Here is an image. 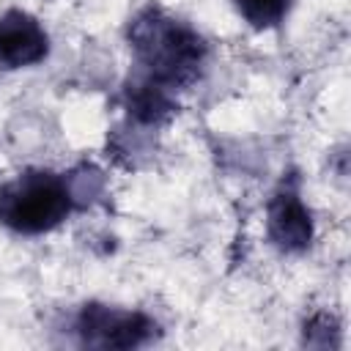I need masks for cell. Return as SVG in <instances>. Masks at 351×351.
I'll return each mask as SVG.
<instances>
[{
    "instance_id": "5",
    "label": "cell",
    "mask_w": 351,
    "mask_h": 351,
    "mask_svg": "<svg viewBox=\"0 0 351 351\" xmlns=\"http://www.w3.org/2000/svg\"><path fill=\"white\" fill-rule=\"evenodd\" d=\"M49 52V36L41 22L25 11H8L0 16V69L36 66Z\"/></svg>"
},
{
    "instance_id": "2",
    "label": "cell",
    "mask_w": 351,
    "mask_h": 351,
    "mask_svg": "<svg viewBox=\"0 0 351 351\" xmlns=\"http://www.w3.org/2000/svg\"><path fill=\"white\" fill-rule=\"evenodd\" d=\"M77 206L69 176L52 170H25L0 186V222L22 236L58 228Z\"/></svg>"
},
{
    "instance_id": "4",
    "label": "cell",
    "mask_w": 351,
    "mask_h": 351,
    "mask_svg": "<svg viewBox=\"0 0 351 351\" xmlns=\"http://www.w3.org/2000/svg\"><path fill=\"white\" fill-rule=\"evenodd\" d=\"M269 241L282 252H302L313 241V219L299 197L296 181H282L266 206Z\"/></svg>"
},
{
    "instance_id": "6",
    "label": "cell",
    "mask_w": 351,
    "mask_h": 351,
    "mask_svg": "<svg viewBox=\"0 0 351 351\" xmlns=\"http://www.w3.org/2000/svg\"><path fill=\"white\" fill-rule=\"evenodd\" d=\"M244 22H250L258 30H269L285 19L293 0H233Z\"/></svg>"
},
{
    "instance_id": "1",
    "label": "cell",
    "mask_w": 351,
    "mask_h": 351,
    "mask_svg": "<svg viewBox=\"0 0 351 351\" xmlns=\"http://www.w3.org/2000/svg\"><path fill=\"white\" fill-rule=\"evenodd\" d=\"M126 38L137 66L132 77H140L170 93L197 82L208 55L197 30L156 5L143 8L129 22Z\"/></svg>"
},
{
    "instance_id": "3",
    "label": "cell",
    "mask_w": 351,
    "mask_h": 351,
    "mask_svg": "<svg viewBox=\"0 0 351 351\" xmlns=\"http://www.w3.org/2000/svg\"><path fill=\"white\" fill-rule=\"evenodd\" d=\"M156 321L140 310L90 302L74 318V332L90 348H137L156 337Z\"/></svg>"
}]
</instances>
